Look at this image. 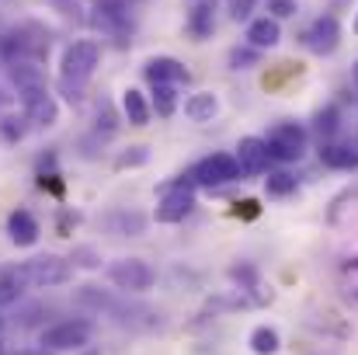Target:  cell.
I'll return each mask as SVG.
<instances>
[{
    "mask_svg": "<svg viewBox=\"0 0 358 355\" xmlns=\"http://www.w3.org/2000/svg\"><path fill=\"white\" fill-rule=\"evenodd\" d=\"M73 303L77 307H84V310H94V314H108L112 310V303H115V296L108 293V289H101V286H80L77 293H73Z\"/></svg>",
    "mask_w": 358,
    "mask_h": 355,
    "instance_id": "17",
    "label": "cell"
},
{
    "mask_svg": "<svg viewBox=\"0 0 358 355\" xmlns=\"http://www.w3.org/2000/svg\"><path fill=\"white\" fill-rule=\"evenodd\" d=\"M230 279H234V282H240L243 289H254V282H257V272H254L250 265H234V268H230Z\"/></svg>",
    "mask_w": 358,
    "mask_h": 355,
    "instance_id": "26",
    "label": "cell"
},
{
    "mask_svg": "<svg viewBox=\"0 0 358 355\" xmlns=\"http://www.w3.org/2000/svg\"><path fill=\"white\" fill-rule=\"evenodd\" d=\"M230 63H234V70L254 67V63H257V49H234V53H230Z\"/></svg>",
    "mask_w": 358,
    "mask_h": 355,
    "instance_id": "28",
    "label": "cell"
},
{
    "mask_svg": "<svg viewBox=\"0 0 358 355\" xmlns=\"http://www.w3.org/2000/svg\"><path fill=\"white\" fill-rule=\"evenodd\" d=\"M240 178V164L234 160V153H213L206 160L195 164V174L192 181L202 185V188H220V185H230Z\"/></svg>",
    "mask_w": 358,
    "mask_h": 355,
    "instance_id": "8",
    "label": "cell"
},
{
    "mask_svg": "<svg viewBox=\"0 0 358 355\" xmlns=\"http://www.w3.org/2000/svg\"><path fill=\"white\" fill-rule=\"evenodd\" d=\"M38 185H42L45 192H52V195H63V181H59V174H42Z\"/></svg>",
    "mask_w": 358,
    "mask_h": 355,
    "instance_id": "32",
    "label": "cell"
},
{
    "mask_svg": "<svg viewBox=\"0 0 358 355\" xmlns=\"http://www.w3.org/2000/svg\"><path fill=\"white\" fill-rule=\"evenodd\" d=\"M195 209V192L192 181H171L160 188V202H157V223H181L188 213Z\"/></svg>",
    "mask_w": 358,
    "mask_h": 355,
    "instance_id": "6",
    "label": "cell"
},
{
    "mask_svg": "<svg viewBox=\"0 0 358 355\" xmlns=\"http://www.w3.org/2000/svg\"><path fill=\"white\" fill-rule=\"evenodd\" d=\"M264 188H268V195H271V199H285V195H292V192H296V178H292L289 171H275V174H268V178H264Z\"/></svg>",
    "mask_w": 358,
    "mask_h": 355,
    "instance_id": "22",
    "label": "cell"
},
{
    "mask_svg": "<svg viewBox=\"0 0 358 355\" xmlns=\"http://www.w3.org/2000/svg\"><path fill=\"white\" fill-rule=\"evenodd\" d=\"M17 296H21V286H17V279H14L10 272H0V307H10V303H17Z\"/></svg>",
    "mask_w": 358,
    "mask_h": 355,
    "instance_id": "25",
    "label": "cell"
},
{
    "mask_svg": "<svg viewBox=\"0 0 358 355\" xmlns=\"http://www.w3.org/2000/svg\"><path fill=\"white\" fill-rule=\"evenodd\" d=\"M108 279H112V286L122 289V293H146V289L157 282V272H153V265L143 261V258H119V261L108 265Z\"/></svg>",
    "mask_w": 358,
    "mask_h": 355,
    "instance_id": "5",
    "label": "cell"
},
{
    "mask_svg": "<svg viewBox=\"0 0 358 355\" xmlns=\"http://www.w3.org/2000/svg\"><path fill=\"white\" fill-rule=\"evenodd\" d=\"M17 286L24 289H52V286H63L73 279V265L56 258V254H42V258H31V261H21L17 268H7Z\"/></svg>",
    "mask_w": 358,
    "mask_h": 355,
    "instance_id": "3",
    "label": "cell"
},
{
    "mask_svg": "<svg viewBox=\"0 0 358 355\" xmlns=\"http://www.w3.org/2000/svg\"><path fill=\"white\" fill-rule=\"evenodd\" d=\"M278 349H282V338H278V331H275V328L261 324V328H254V331H250V352L254 355H275Z\"/></svg>",
    "mask_w": 358,
    "mask_h": 355,
    "instance_id": "20",
    "label": "cell"
},
{
    "mask_svg": "<svg viewBox=\"0 0 358 355\" xmlns=\"http://www.w3.org/2000/svg\"><path fill=\"white\" fill-rule=\"evenodd\" d=\"M268 11H271L268 18H275V21L278 18H292L296 14V0H268Z\"/></svg>",
    "mask_w": 358,
    "mask_h": 355,
    "instance_id": "30",
    "label": "cell"
},
{
    "mask_svg": "<svg viewBox=\"0 0 358 355\" xmlns=\"http://www.w3.org/2000/svg\"><path fill=\"white\" fill-rule=\"evenodd\" d=\"M313 129H317V136H320V139H331V136L338 132V109H334V105H327L324 112H317Z\"/></svg>",
    "mask_w": 358,
    "mask_h": 355,
    "instance_id": "24",
    "label": "cell"
},
{
    "mask_svg": "<svg viewBox=\"0 0 358 355\" xmlns=\"http://www.w3.org/2000/svg\"><path fill=\"white\" fill-rule=\"evenodd\" d=\"M143 74H146L150 84H181V81H188V70L178 60H171V56H153L143 67Z\"/></svg>",
    "mask_w": 358,
    "mask_h": 355,
    "instance_id": "13",
    "label": "cell"
},
{
    "mask_svg": "<svg viewBox=\"0 0 358 355\" xmlns=\"http://www.w3.org/2000/svg\"><path fill=\"white\" fill-rule=\"evenodd\" d=\"M0 355H3V342H0Z\"/></svg>",
    "mask_w": 358,
    "mask_h": 355,
    "instance_id": "37",
    "label": "cell"
},
{
    "mask_svg": "<svg viewBox=\"0 0 358 355\" xmlns=\"http://www.w3.org/2000/svg\"><path fill=\"white\" fill-rule=\"evenodd\" d=\"M98 63H101V46L94 39H80V42L66 46V53L59 60V91L70 105H77L84 98Z\"/></svg>",
    "mask_w": 358,
    "mask_h": 355,
    "instance_id": "1",
    "label": "cell"
},
{
    "mask_svg": "<svg viewBox=\"0 0 358 355\" xmlns=\"http://www.w3.org/2000/svg\"><path fill=\"white\" fill-rule=\"evenodd\" d=\"M216 112H220V98H216L213 91H199V95H192V98L185 102L188 122H213Z\"/></svg>",
    "mask_w": 358,
    "mask_h": 355,
    "instance_id": "18",
    "label": "cell"
},
{
    "mask_svg": "<svg viewBox=\"0 0 358 355\" xmlns=\"http://www.w3.org/2000/svg\"><path fill=\"white\" fill-rule=\"evenodd\" d=\"M17 355H52V352H45V349H35V352H31V349H28V352H17Z\"/></svg>",
    "mask_w": 358,
    "mask_h": 355,
    "instance_id": "33",
    "label": "cell"
},
{
    "mask_svg": "<svg viewBox=\"0 0 358 355\" xmlns=\"http://www.w3.org/2000/svg\"><path fill=\"white\" fill-rule=\"evenodd\" d=\"M303 39H306V49H310V53L331 56V53L338 49V42H341V25H338L334 14H324V18H317V21L306 28Z\"/></svg>",
    "mask_w": 358,
    "mask_h": 355,
    "instance_id": "10",
    "label": "cell"
},
{
    "mask_svg": "<svg viewBox=\"0 0 358 355\" xmlns=\"http://www.w3.org/2000/svg\"><path fill=\"white\" fill-rule=\"evenodd\" d=\"M320 160L327 167L352 171V167H358V146H352V143H324L320 146Z\"/></svg>",
    "mask_w": 358,
    "mask_h": 355,
    "instance_id": "16",
    "label": "cell"
},
{
    "mask_svg": "<svg viewBox=\"0 0 358 355\" xmlns=\"http://www.w3.org/2000/svg\"><path fill=\"white\" fill-rule=\"evenodd\" d=\"M139 164H146V146H132L115 160V167H139Z\"/></svg>",
    "mask_w": 358,
    "mask_h": 355,
    "instance_id": "29",
    "label": "cell"
},
{
    "mask_svg": "<svg viewBox=\"0 0 358 355\" xmlns=\"http://www.w3.org/2000/svg\"><path fill=\"white\" fill-rule=\"evenodd\" d=\"M178 109V91L174 84H153V112L160 118H171Z\"/></svg>",
    "mask_w": 358,
    "mask_h": 355,
    "instance_id": "21",
    "label": "cell"
},
{
    "mask_svg": "<svg viewBox=\"0 0 358 355\" xmlns=\"http://www.w3.org/2000/svg\"><path fill=\"white\" fill-rule=\"evenodd\" d=\"M0 331H3V317H0Z\"/></svg>",
    "mask_w": 358,
    "mask_h": 355,
    "instance_id": "36",
    "label": "cell"
},
{
    "mask_svg": "<svg viewBox=\"0 0 358 355\" xmlns=\"http://www.w3.org/2000/svg\"><path fill=\"white\" fill-rule=\"evenodd\" d=\"M234 216H237V220H257V216H261L257 199H240L237 206H234Z\"/></svg>",
    "mask_w": 358,
    "mask_h": 355,
    "instance_id": "27",
    "label": "cell"
},
{
    "mask_svg": "<svg viewBox=\"0 0 358 355\" xmlns=\"http://www.w3.org/2000/svg\"><path fill=\"white\" fill-rule=\"evenodd\" d=\"M108 227L115 230V234H129V237H136V234H143V227H146V220L143 216H129V213H115V216H108Z\"/></svg>",
    "mask_w": 358,
    "mask_h": 355,
    "instance_id": "23",
    "label": "cell"
},
{
    "mask_svg": "<svg viewBox=\"0 0 358 355\" xmlns=\"http://www.w3.org/2000/svg\"><path fill=\"white\" fill-rule=\"evenodd\" d=\"M247 42H250V49H275V46L282 42L278 21H275V18H257V21H250V25H247Z\"/></svg>",
    "mask_w": 358,
    "mask_h": 355,
    "instance_id": "15",
    "label": "cell"
},
{
    "mask_svg": "<svg viewBox=\"0 0 358 355\" xmlns=\"http://www.w3.org/2000/svg\"><path fill=\"white\" fill-rule=\"evenodd\" d=\"M84 355H101V352H84Z\"/></svg>",
    "mask_w": 358,
    "mask_h": 355,
    "instance_id": "35",
    "label": "cell"
},
{
    "mask_svg": "<svg viewBox=\"0 0 358 355\" xmlns=\"http://www.w3.org/2000/svg\"><path fill=\"white\" fill-rule=\"evenodd\" d=\"M45 56H49V32L35 21H24L0 39V60L3 63H38Z\"/></svg>",
    "mask_w": 358,
    "mask_h": 355,
    "instance_id": "2",
    "label": "cell"
},
{
    "mask_svg": "<svg viewBox=\"0 0 358 355\" xmlns=\"http://www.w3.org/2000/svg\"><path fill=\"white\" fill-rule=\"evenodd\" d=\"M122 112L129 118V125H146V122H150V105H146V98H143L136 88H129V91L122 95Z\"/></svg>",
    "mask_w": 358,
    "mask_h": 355,
    "instance_id": "19",
    "label": "cell"
},
{
    "mask_svg": "<svg viewBox=\"0 0 358 355\" xmlns=\"http://www.w3.org/2000/svg\"><path fill=\"white\" fill-rule=\"evenodd\" d=\"M185 28L195 42H206L216 32V0H185Z\"/></svg>",
    "mask_w": 358,
    "mask_h": 355,
    "instance_id": "11",
    "label": "cell"
},
{
    "mask_svg": "<svg viewBox=\"0 0 358 355\" xmlns=\"http://www.w3.org/2000/svg\"><path fill=\"white\" fill-rule=\"evenodd\" d=\"M268 157L271 160H299L306 153V129L299 122H278L268 132Z\"/></svg>",
    "mask_w": 358,
    "mask_h": 355,
    "instance_id": "7",
    "label": "cell"
},
{
    "mask_svg": "<svg viewBox=\"0 0 358 355\" xmlns=\"http://www.w3.org/2000/svg\"><path fill=\"white\" fill-rule=\"evenodd\" d=\"M7 234L10 240L17 244V247H31L38 234H42V227H38V220L28 213V209H14L10 216H7Z\"/></svg>",
    "mask_w": 358,
    "mask_h": 355,
    "instance_id": "14",
    "label": "cell"
},
{
    "mask_svg": "<svg viewBox=\"0 0 358 355\" xmlns=\"http://www.w3.org/2000/svg\"><path fill=\"white\" fill-rule=\"evenodd\" d=\"M91 335H94V324L73 317V321H59V324L45 328L42 338H38V345L45 352H77V349H84L91 342Z\"/></svg>",
    "mask_w": 358,
    "mask_h": 355,
    "instance_id": "4",
    "label": "cell"
},
{
    "mask_svg": "<svg viewBox=\"0 0 358 355\" xmlns=\"http://www.w3.org/2000/svg\"><path fill=\"white\" fill-rule=\"evenodd\" d=\"M234 160L240 164V174H264L271 157H268V143L261 136H243L237 143V153Z\"/></svg>",
    "mask_w": 358,
    "mask_h": 355,
    "instance_id": "12",
    "label": "cell"
},
{
    "mask_svg": "<svg viewBox=\"0 0 358 355\" xmlns=\"http://www.w3.org/2000/svg\"><path fill=\"white\" fill-rule=\"evenodd\" d=\"M254 4H257V0H227V7H230V14H234L237 21H243V18H250Z\"/></svg>",
    "mask_w": 358,
    "mask_h": 355,
    "instance_id": "31",
    "label": "cell"
},
{
    "mask_svg": "<svg viewBox=\"0 0 358 355\" xmlns=\"http://www.w3.org/2000/svg\"><path fill=\"white\" fill-rule=\"evenodd\" d=\"M17 95H21V109H24V116L31 118L35 125H56V118H59V105H56V98L45 91V81L42 84H28V88H17Z\"/></svg>",
    "mask_w": 358,
    "mask_h": 355,
    "instance_id": "9",
    "label": "cell"
},
{
    "mask_svg": "<svg viewBox=\"0 0 358 355\" xmlns=\"http://www.w3.org/2000/svg\"><path fill=\"white\" fill-rule=\"evenodd\" d=\"M355 35H358V14H355Z\"/></svg>",
    "mask_w": 358,
    "mask_h": 355,
    "instance_id": "34",
    "label": "cell"
}]
</instances>
